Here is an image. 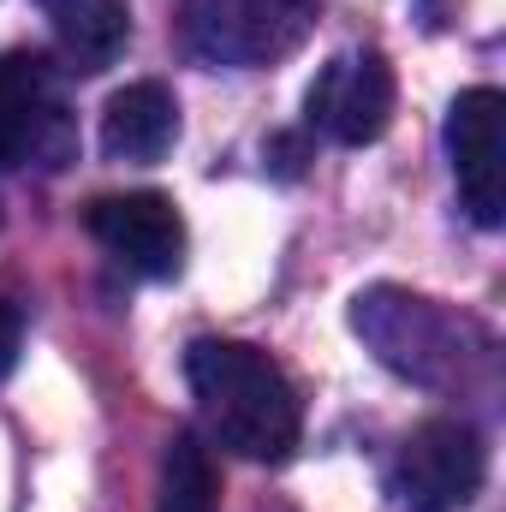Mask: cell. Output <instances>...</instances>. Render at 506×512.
I'll list each match as a JSON object with an SVG mask.
<instances>
[{
  "mask_svg": "<svg viewBox=\"0 0 506 512\" xmlns=\"http://www.w3.org/2000/svg\"><path fill=\"white\" fill-rule=\"evenodd\" d=\"M185 382L209 423V435L251 459V465H280L304 441V399L286 382V370L245 340H191L185 346Z\"/></svg>",
  "mask_w": 506,
  "mask_h": 512,
  "instance_id": "cell-1",
  "label": "cell"
},
{
  "mask_svg": "<svg viewBox=\"0 0 506 512\" xmlns=\"http://www.w3.org/2000/svg\"><path fill=\"white\" fill-rule=\"evenodd\" d=\"M352 328L364 334V346L376 352L393 376L417 387H459L477 370H489L495 346L489 334L459 316L441 298L405 292V286H370L352 298Z\"/></svg>",
  "mask_w": 506,
  "mask_h": 512,
  "instance_id": "cell-2",
  "label": "cell"
},
{
  "mask_svg": "<svg viewBox=\"0 0 506 512\" xmlns=\"http://www.w3.org/2000/svg\"><path fill=\"white\" fill-rule=\"evenodd\" d=\"M322 0H179V36L203 66H274L286 60L310 24H316Z\"/></svg>",
  "mask_w": 506,
  "mask_h": 512,
  "instance_id": "cell-3",
  "label": "cell"
},
{
  "mask_svg": "<svg viewBox=\"0 0 506 512\" xmlns=\"http://www.w3.org/2000/svg\"><path fill=\"white\" fill-rule=\"evenodd\" d=\"M489 477V447L465 417L417 423L387 471V495L399 512H459Z\"/></svg>",
  "mask_w": 506,
  "mask_h": 512,
  "instance_id": "cell-4",
  "label": "cell"
},
{
  "mask_svg": "<svg viewBox=\"0 0 506 512\" xmlns=\"http://www.w3.org/2000/svg\"><path fill=\"white\" fill-rule=\"evenodd\" d=\"M72 149V126L60 108V78L42 54L6 48L0 54V173L12 167H60Z\"/></svg>",
  "mask_w": 506,
  "mask_h": 512,
  "instance_id": "cell-5",
  "label": "cell"
},
{
  "mask_svg": "<svg viewBox=\"0 0 506 512\" xmlns=\"http://www.w3.org/2000/svg\"><path fill=\"white\" fill-rule=\"evenodd\" d=\"M447 155L459 203L477 227L506 221V96L477 84L447 108Z\"/></svg>",
  "mask_w": 506,
  "mask_h": 512,
  "instance_id": "cell-6",
  "label": "cell"
},
{
  "mask_svg": "<svg viewBox=\"0 0 506 512\" xmlns=\"http://www.w3.org/2000/svg\"><path fill=\"white\" fill-rule=\"evenodd\" d=\"M393 102H399L393 66L376 48H358V54H334L316 72V84L304 96V120H310V131H322L346 149H364L393 126Z\"/></svg>",
  "mask_w": 506,
  "mask_h": 512,
  "instance_id": "cell-7",
  "label": "cell"
},
{
  "mask_svg": "<svg viewBox=\"0 0 506 512\" xmlns=\"http://www.w3.org/2000/svg\"><path fill=\"white\" fill-rule=\"evenodd\" d=\"M84 227L114 262L143 280H173L185 268V215L161 191H114L84 209Z\"/></svg>",
  "mask_w": 506,
  "mask_h": 512,
  "instance_id": "cell-8",
  "label": "cell"
},
{
  "mask_svg": "<svg viewBox=\"0 0 506 512\" xmlns=\"http://www.w3.org/2000/svg\"><path fill=\"white\" fill-rule=\"evenodd\" d=\"M173 143H179V102L161 78H137L108 96V108H102V155L108 161L149 167Z\"/></svg>",
  "mask_w": 506,
  "mask_h": 512,
  "instance_id": "cell-9",
  "label": "cell"
},
{
  "mask_svg": "<svg viewBox=\"0 0 506 512\" xmlns=\"http://www.w3.org/2000/svg\"><path fill=\"white\" fill-rule=\"evenodd\" d=\"M54 6V42L66 72H108L131 42L126 0H48Z\"/></svg>",
  "mask_w": 506,
  "mask_h": 512,
  "instance_id": "cell-10",
  "label": "cell"
},
{
  "mask_svg": "<svg viewBox=\"0 0 506 512\" xmlns=\"http://www.w3.org/2000/svg\"><path fill=\"white\" fill-rule=\"evenodd\" d=\"M221 495V471L203 447V435L179 429L161 453V489H155V512H215Z\"/></svg>",
  "mask_w": 506,
  "mask_h": 512,
  "instance_id": "cell-11",
  "label": "cell"
},
{
  "mask_svg": "<svg viewBox=\"0 0 506 512\" xmlns=\"http://www.w3.org/2000/svg\"><path fill=\"white\" fill-rule=\"evenodd\" d=\"M18 352H24V310L12 298H0V382L18 370Z\"/></svg>",
  "mask_w": 506,
  "mask_h": 512,
  "instance_id": "cell-12",
  "label": "cell"
}]
</instances>
